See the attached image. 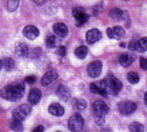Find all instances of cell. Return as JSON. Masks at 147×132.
I'll list each match as a JSON object with an SVG mask.
<instances>
[{
  "label": "cell",
  "mask_w": 147,
  "mask_h": 132,
  "mask_svg": "<svg viewBox=\"0 0 147 132\" xmlns=\"http://www.w3.org/2000/svg\"><path fill=\"white\" fill-rule=\"evenodd\" d=\"M33 1H34L36 5H43V4L45 3L46 0H33Z\"/></svg>",
  "instance_id": "d590c367"
},
{
  "label": "cell",
  "mask_w": 147,
  "mask_h": 132,
  "mask_svg": "<svg viewBox=\"0 0 147 132\" xmlns=\"http://www.w3.org/2000/svg\"><path fill=\"white\" fill-rule=\"evenodd\" d=\"M103 10V4L102 3H100L98 4L94 8H93V12H94V14H99V13H100Z\"/></svg>",
  "instance_id": "1f68e13d"
},
{
  "label": "cell",
  "mask_w": 147,
  "mask_h": 132,
  "mask_svg": "<svg viewBox=\"0 0 147 132\" xmlns=\"http://www.w3.org/2000/svg\"><path fill=\"white\" fill-rule=\"evenodd\" d=\"M31 112V107L28 104H23L19 106L14 110L12 111V117L17 121L22 122L28 117V115Z\"/></svg>",
  "instance_id": "5b68a950"
},
{
  "label": "cell",
  "mask_w": 147,
  "mask_h": 132,
  "mask_svg": "<svg viewBox=\"0 0 147 132\" xmlns=\"http://www.w3.org/2000/svg\"><path fill=\"white\" fill-rule=\"evenodd\" d=\"M25 94V85L23 82L8 85L0 90V96L3 99L15 102L20 100Z\"/></svg>",
  "instance_id": "6da1fadb"
},
{
  "label": "cell",
  "mask_w": 147,
  "mask_h": 132,
  "mask_svg": "<svg viewBox=\"0 0 147 132\" xmlns=\"http://www.w3.org/2000/svg\"><path fill=\"white\" fill-rule=\"evenodd\" d=\"M15 54L19 57H26L29 56V48L25 43H19L15 48Z\"/></svg>",
  "instance_id": "2e32d148"
},
{
  "label": "cell",
  "mask_w": 147,
  "mask_h": 132,
  "mask_svg": "<svg viewBox=\"0 0 147 132\" xmlns=\"http://www.w3.org/2000/svg\"><path fill=\"white\" fill-rule=\"evenodd\" d=\"M46 46L49 48H53L57 46V39L53 34H48L45 39Z\"/></svg>",
  "instance_id": "484cf974"
},
{
  "label": "cell",
  "mask_w": 147,
  "mask_h": 132,
  "mask_svg": "<svg viewBox=\"0 0 147 132\" xmlns=\"http://www.w3.org/2000/svg\"><path fill=\"white\" fill-rule=\"evenodd\" d=\"M124 1H128V0H124Z\"/></svg>",
  "instance_id": "ab89813d"
},
{
  "label": "cell",
  "mask_w": 147,
  "mask_h": 132,
  "mask_svg": "<svg viewBox=\"0 0 147 132\" xmlns=\"http://www.w3.org/2000/svg\"><path fill=\"white\" fill-rule=\"evenodd\" d=\"M86 106H87L86 101L83 99L76 100V108L79 110H84L86 108Z\"/></svg>",
  "instance_id": "f1b7e54d"
},
{
  "label": "cell",
  "mask_w": 147,
  "mask_h": 132,
  "mask_svg": "<svg viewBox=\"0 0 147 132\" xmlns=\"http://www.w3.org/2000/svg\"><path fill=\"white\" fill-rule=\"evenodd\" d=\"M90 91L92 92V94H100L103 97H107L108 96V94L100 87V86H96L95 84H91L90 85Z\"/></svg>",
  "instance_id": "44dd1931"
},
{
  "label": "cell",
  "mask_w": 147,
  "mask_h": 132,
  "mask_svg": "<svg viewBox=\"0 0 147 132\" xmlns=\"http://www.w3.org/2000/svg\"><path fill=\"white\" fill-rule=\"evenodd\" d=\"M87 53H88V48L86 46H80V47L77 48L75 49V51H74L75 56L78 59H84V58H86Z\"/></svg>",
  "instance_id": "ffe728a7"
},
{
  "label": "cell",
  "mask_w": 147,
  "mask_h": 132,
  "mask_svg": "<svg viewBox=\"0 0 147 132\" xmlns=\"http://www.w3.org/2000/svg\"><path fill=\"white\" fill-rule=\"evenodd\" d=\"M84 118L82 115L76 113L74 114L69 120L68 123V128L71 132H82L84 128Z\"/></svg>",
  "instance_id": "277c9868"
},
{
  "label": "cell",
  "mask_w": 147,
  "mask_h": 132,
  "mask_svg": "<svg viewBox=\"0 0 147 132\" xmlns=\"http://www.w3.org/2000/svg\"><path fill=\"white\" fill-rule=\"evenodd\" d=\"M137 104L135 102L124 100L118 104V111L123 115H129L137 110Z\"/></svg>",
  "instance_id": "8992f818"
},
{
  "label": "cell",
  "mask_w": 147,
  "mask_h": 132,
  "mask_svg": "<svg viewBox=\"0 0 147 132\" xmlns=\"http://www.w3.org/2000/svg\"><path fill=\"white\" fill-rule=\"evenodd\" d=\"M0 132H1V129H0Z\"/></svg>",
  "instance_id": "60d3db41"
},
{
  "label": "cell",
  "mask_w": 147,
  "mask_h": 132,
  "mask_svg": "<svg viewBox=\"0 0 147 132\" xmlns=\"http://www.w3.org/2000/svg\"><path fill=\"white\" fill-rule=\"evenodd\" d=\"M42 99V92L37 88H33L29 92L28 94V102L31 105H36Z\"/></svg>",
  "instance_id": "5bb4252c"
},
{
  "label": "cell",
  "mask_w": 147,
  "mask_h": 132,
  "mask_svg": "<svg viewBox=\"0 0 147 132\" xmlns=\"http://www.w3.org/2000/svg\"><path fill=\"white\" fill-rule=\"evenodd\" d=\"M25 81H26V83H28L29 85H33V84H34L36 82V77L34 76V75L28 76V77H26Z\"/></svg>",
  "instance_id": "f546056e"
},
{
  "label": "cell",
  "mask_w": 147,
  "mask_h": 132,
  "mask_svg": "<svg viewBox=\"0 0 147 132\" xmlns=\"http://www.w3.org/2000/svg\"><path fill=\"white\" fill-rule=\"evenodd\" d=\"M72 15L76 20V25L81 26L88 21L89 16L86 13V11L82 7H75L72 10Z\"/></svg>",
  "instance_id": "52a82bcc"
},
{
  "label": "cell",
  "mask_w": 147,
  "mask_h": 132,
  "mask_svg": "<svg viewBox=\"0 0 147 132\" xmlns=\"http://www.w3.org/2000/svg\"><path fill=\"white\" fill-rule=\"evenodd\" d=\"M147 50V37H143L137 42V51L145 52Z\"/></svg>",
  "instance_id": "7402d4cb"
},
{
  "label": "cell",
  "mask_w": 147,
  "mask_h": 132,
  "mask_svg": "<svg viewBox=\"0 0 147 132\" xmlns=\"http://www.w3.org/2000/svg\"><path fill=\"white\" fill-rule=\"evenodd\" d=\"M144 104L147 107V92H145V94H144Z\"/></svg>",
  "instance_id": "8d00e7d4"
},
{
  "label": "cell",
  "mask_w": 147,
  "mask_h": 132,
  "mask_svg": "<svg viewBox=\"0 0 147 132\" xmlns=\"http://www.w3.org/2000/svg\"><path fill=\"white\" fill-rule=\"evenodd\" d=\"M2 67H3V61L0 60V70L2 69Z\"/></svg>",
  "instance_id": "74e56055"
},
{
  "label": "cell",
  "mask_w": 147,
  "mask_h": 132,
  "mask_svg": "<svg viewBox=\"0 0 147 132\" xmlns=\"http://www.w3.org/2000/svg\"><path fill=\"white\" fill-rule=\"evenodd\" d=\"M3 66H4V68L5 69V71H11L13 68H14L15 62L13 61V59L11 58V57H5L4 59V61H3Z\"/></svg>",
  "instance_id": "cb8c5ba5"
},
{
  "label": "cell",
  "mask_w": 147,
  "mask_h": 132,
  "mask_svg": "<svg viewBox=\"0 0 147 132\" xmlns=\"http://www.w3.org/2000/svg\"><path fill=\"white\" fill-rule=\"evenodd\" d=\"M57 132H61V131H57Z\"/></svg>",
  "instance_id": "b9f144b4"
},
{
  "label": "cell",
  "mask_w": 147,
  "mask_h": 132,
  "mask_svg": "<svg viewBox=\"0 0 147 132\" xmlns=\"http://www.w3.org/2000/svg\"><path fill=\"white\" fill-rule=\"evenodd\" d=\"M100 87L108 94L117 95L123 89V83L115 77H109L100 82Z\"/></svg>",
  "instance_id": "7a4b0ae2"
},
{
  "label": "cell",
  "mask_w": 147,
  "mask_h": 132,
  "mask_svg": "<svg viewBox=\"0 0 147 132\" xmlns=\"http://www.w3.org/2000/svg\"><path fill=\"white\" fill-rule=\"evenodd\" d=\"M92 111L94 121L98 125H102L105 123V116L109 113V108L104 101L96 100L92 105Z\"/></svg>",
  "instance_id": "3957f363"
},
{
  "label": "cell",
  "mask_w": 147,
  "mask_h": 132,
  "mask_svg": "<svg viewBox=\"0 0 147 132\" xmlns=\"http://www.w3.org/2000/svg\"><path fill=\"white\" fill-rule=\"evenodd\" d=\"M49 112L55 116H62L64 114V108L58 103H53L49 107Z\"/></svg>",
  "instance_id": "ac0fdd59"
},
{
  "label": "cell",
  "mask_w": 147,
  "mask_h": 132,
  "mask_svg": "<svg viewBox=\"0 0 147 132\" xmlns=\"http://www.w3.org/2000/svg\"><path fill=\"white\" fill-rule=\"evenodd\" d=\"M109 16L116 20H122V19H125V12L123 11L121 9L119 8H114L109 11Z\"/></svg>",
  "instance_id": "d6986e66"
},
{
  "label": "cell",
  "mask_w": 147,
  "mask_h": 132,
  "mask_svg": "<svg viewBox=\"0 0 147 132\" xmlns=\"http://www.w3.org/2000/svg\"><path fill=\"white\" fill-rule=\"evenodd\" d=\"M32 132H44V126L43 125H38L35 127Z\"/></svg>",
  "instance_id": "e575fe53"
},
{
  "label": "cell",
  "mask_w": 147,
  "mask_h": 132,
  "mask_svg": "<svg viewBox=\"0 0 147 132\" xmlns=\"http://www.w3.org/2000/svg\"><path fill=\"white\" fill-rule=\"evenodd\" d=\"M102 132H110V131H109V129H105V130H103Z\"/></svg>",
  "instance_id": "f35d334b"
},
{
  "label": "cell",
  "mask_w": 147,
  "mask_h": 132,
  "mask_svg": "<svg viewBox=\"0 0 147 132\" xmlns=\"http://www.w3.org/2000/svg\"><path fill=\"white\" fill-rule=\"evenodd\" d=\"M101 71H102V63L100 61H94L89 63L86 69L88 76L92 78L98 77L100 75Z\"/></svg>",
  "instance_id": "ba28073f"
},
{
  "label": "cell",
  "mask_w": 147,
  "mask_h": 132,
  "mask_svg": "<svg viewBox=\"0 0 147 132\" xmlns=\"http://www.w3.org/2000/svg\"><path fill=\"white\" fill-rule=\"evenodd\" d=\"M101 36L102 34L100 30H98L97 28H92L86 33V42L89 44H93L100 41Z\"/></svg>",
  "instance_id": "7c38bea8"
},
{
  "label": "cell",
  "mask_w": 147,
  "mask_h": 132,
  "mask_svg": "<svg viewBox=\"0 0 147 132\" xmlns=\"http://www.w3.org/2000/svg\"><path fill=\"white\" fill-rule=\"evenodd\" d=\"M53 31H54V33L57 35L63 38L68 34V28L66 26L65 24L60 22L54 24V26H53Z\"/></svg>",
  "instance_id": "9a60e30c"
},
{
  "label": "cell",
  "mask_w": 147,
  "mask_h": 132,
  "mask_svg": "<svg viewBox=\"0 0 147 132\" xmlns=\"http://www.w3.org/2000/svg\"><path fill=\"white\" fill-rule=\"evenodd\" d=\"M57 95L63 100L68 101L71 99V91L64 85H59L57 88Z\"/></svg>",
  "instance_id": "4fadbf2b"
},
{
  "label": "cell",
  "mask_w": 147,
  "mask_h": 132,
  "mask_svg": "<svg viewBox=\"0 0 147 132\" xmlns=\"http://www.w3.org/2000/svg\"><path fill=\"white\" fill-rule=\"evenodd\" d=\"M127 79L130 84L135 85V84H138L139 82V76L135 71H130L127 75Z\"/></svg>",
  "instance_id": "4316f807"
},
{
  "label": "cell",
  "mask_w": 147,
  "mask_h": 132,
  "mask_svg": "<svg viewBox=\"0 0 147 132\" xmlns=\"http://www.w3.org/2000/svg\"><path fill=\"white\" fill-rule=\"evenodd\" d=\"M129 132H144V126L139 123H132L129 126Z\"/></svg>",
  "instance_id": "d4e9b609"
},
{
  "label": "cell",
  "mask_w": 147,
  "mask_h": 132,
  "mask_svg": "<svg viewBox=\"0 0 147 132\" xmlns=\"http://www.w3.org/2000/svg\"><path fill=\"white\" fill-rule=\"evenodd\" d=\"M57 77H58L57 72L54 70H50L43 75V77H42V80H41V84L43 86H48L51 83L54 82L55 80H57Z\"/></svg>",
  "instance_id": "30bf717a"
},
{
  "label": "cell",
  "mask_w": 147,
  "mask_h": 132,
  "mask_svg": "<svg viewBox=\"0 0 147 132\" xmlns=\"http://www.w3.org/2000/svg\"><path fill=\"white\" fill-rule=\"evenodd\" d=\"M57 55L58 56H60V57H64L65 55H66V48H65V47L64 46H60L58 48H57Z\"/></svg>",
  "instance_id": "d6a6232c"
},
{
  "label": "cell",
  "mask_w": 147,
  "mask_h": 132,
  "mask_svg": "<svg viewBox=\"0 0 147 132\" xmlns=\"http://www.w3.org/2000/svg\"><path fill=\"white\" fill-rule=\"evenodd\" d=\"M10 128L11 129H12L13 131H16V132H20L23 130V124L21 122L17 121L15 119H13L10 122Z\"/></svg>",
  "instance_id": "603a6c76"
},
{
  "label": "cell",
  "mask_w": 147,
  "mask_h": 132,
  "mask_svg": "<svg viewBox=\"0 0 147 132\" xmlns=\"http://www.w3.org/2000/svg\"><path fill=\"white\" fill-rule=\"evenodd\" d=\"M129 49L130 51H137V42L136 41H131L129 43Z\"/></svg>",
  "instance_id": "836d02e7"
},
{
  "label": "cell",
  "mask_w": 147,
  "mask_h": 132,
  "mask_svg": "<svg viewBox=\"0 0 147 132\" xmlns=\"http://www.w3.org/2000/svg\"><path fill=\"white\" fill-rule=\"evenodd\" d=\"M134 61H135V56H133L132 54H129V53H124V54H122L119 58L120 64L123 66V67H128V66H129Z\"/></svg>",
  "instance_id": "e0dca14e"
},
{
  "label": "cell",
  "mask_w": 147,
  "mask_h": 132,
  "mask_svg": "<svg viewBox=\"0 0 147 132\" xmlns=\"http://www.w3.org/2000/svg\"><path fill=\"white\" fill-rule=\"evenodd\" d=\"M20 4V0H7V10L9 11H15Z\"/></svg>",
  "instance_id": "83f0119b"
},
{
  "label": "cell",
  "mask_w": 147,
  "mask_h": 132,
  "mask_svg": "<svg viewBox=\"0 0 147 132\" xmlns=\"http://www.w3.org/2000/svg\"><path fill=\"white\" fill-rule=\"evenodd\" d=\"M139 64H140V67L143 70L147 71V58H145V57H140Z\"/></svg>",
  "instance_id": "4dcf8cb0"
},
{
  "label": "cell",
  "mask_w": 147,
  "mask_h": 132,
  "mask_svg": "<svg viewBox=\"0 0 147 132\" xmlns=\"http://www.w3.org/2000/svg\"><path fill=\"white\" fill-rule=\"evenodd\" d=\"M107 34L110 39H116V40H121L125 35V30L122 28V26H115V28H109L107 29Z\"/></svg>",
  "instance_id": "9c48e42d"
},
{
  "label": "cell",
  "mask_w": 147,
  "mask_h": 132,
  "mask_svg": "<svg viewBox=\"0 0 147 132\" xmlns=\"http://www.w3.org/2000/svg\"><path fill=\"white\" fill-rule=\"evenodd\" d=\"M23 35L28 38V40H31V41H33V40L36 39L39 35V29L36 28V26H32V25H28L24 28L23 29Z\"/></svg>",
  "instance_id": "8fae6325"
}]
</instances>
